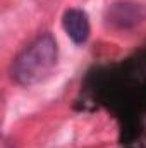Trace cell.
I'll list each match as a JSON object with an SVG mask.
<instances>
[{
	"label": "cell",
	"instance_id": "7a4b0ae2",
	"mask_svg": "<svg viewBox=\"0 0 146 148\" xmlns=\"http://www.w3.org/2000/svg\"><path fill=\"white\" fill-rule=\"evenodd\" d=\"M62 26H64L67 36L77 45H83L89 36V21H88L86 12L81 9L65 10L64 17H62Z\"/></svg>",
	"mask_w": 146,
	"mask_h": 148
},
{
	"label": "cell",
	"instance_id": "6da1fadb",
	"mask_svg": "<svg viewBox=\"0 0 146 148\" xmlns=\"http://www.w3.org/2000/svg\"><path fill=\"white\" fill-rule=\"evenodd\" d=\"M57 41L50 33H43L26 47L12 64V77L23 86L43 81L57 66Z\"/></svg>",
	"mask_w": 146,
	"mask_h": 148
},
{
	"label": "cell",
	"instance_id": "3957f363",
	"mask_svg": "<svg viewBox=\"0 0 146 148\" xmlns=\"http://www.w3.org/2000/svg\"><path fill=\"white\" fill-rule=\"evenodd\" d=\"M145 14V9L136 3H115L110 9L108 21L112 24H117L119 28H127L143 21Z\"/></svg>",
	"mask_w": 146,
	"mask_h": 148
}]
</instances>
